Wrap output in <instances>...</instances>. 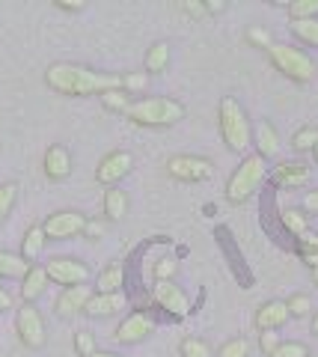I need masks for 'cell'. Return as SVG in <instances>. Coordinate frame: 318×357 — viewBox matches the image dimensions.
Wrapping results in <instances>:
<instances>
[{"instance_id":"obj_1","label":"cell","mask_w":318,"mask_h":357,"mask_svg":"<svg viewBox=\"0 0 318 357\" xmlns=\"http://www.w3.org/2000/svg\"><path fill=\"white\" fill-rule=\"evenodd\" d=\"M45 84L60 96H104L111 89H122V77L111 72H95L81 63H51Z\"/></svg>"},{"instance_id":"obj_2","label":"cell","mask_w":318,"mask_h":357,"mask_svg":"<svg viewBox=\"0 0 318 357\" xmlns=\"http://www.w3.org/2000/svg\"><path fill=\"white\" fill-rule=\"evenodd\" d=\"M125 116L134 126H143V128H170L179 119H184V105L167 96H149L131 105L125 110Z\"/></svg>"},{"instance_id":"obj_3","label":"cell","mask_w":318,"mask_h":357,"mask_svg":"<svg viewBox=\"0 0 318 357\" xmlns=\"http://www.w3.org/2000/svg\"><path fill=\"white\" fill-rule=\"evenodd\" d=\"M217 122H221V137L232 152H244L253 140V131H250V119L247 110L241 107L232 96H226L221 107H217Z\"/></svg>"},{"instance_id":"obj_4","label":"cell","mask_w":318,"mask_h":357,"mask_svg":"<svg viewBox=\"0 0 318 357\" xmlns=\"http://www.w3.org/2000/svg\"><path fill=\"white\" fill-rule=\"evenodd\" d=\"M265 173H268L265 158H259V155H247V158L238 164V170L232 173V178H229L226 199L229 203H235V206L244 203V199H250L259 191V185L265 182Z\"/></svg>"},{"instance_id":"obj_5","label":"cell","mask_w":318,"mask_h":357,"mask_svg":"<svg viewBox=\"0 0 318 357\" xmlns=\"http://www.w3.org/2000/svg\"><path fill=\"white\" fill-rule=\"evenodd\" d=\"M268 57H271L273 66H277V72H283L286 77H292V81H298V84H310L315 77V60L310 57V54H303L301 48L273 42L268 48Z\"/></svg>"},{"instance_id":"obj_6","label":"cell","mask_w":318,"mask_h":357,"mask_svg":"<svg viewBox=\"0 0 318 357\" xmlns=\"http://www.w3.org/2000/svg\"><path fill=\"white\" fill-rule=\"evenodd\" d=\"M45 274L48 280H54L57 286H86V280H90V268H86V262L74 259V256H54V259L45 262Z\"/></svg>"},{"instance_id":"obj_7","label":"cell","mask_w":318,"mask_h":357,"mask_svg":"<svg viewBox=\"0 0 318 357\" xmlns=\"http://www.w3.org/2000/svg\"><path fill=\"white\" fill-rule=\"evenodd\" d=\"M15 331H18V340L27 345V349H42L48 342V331H45V319L42 312L33 307V304H24L18 310L15 316Z\"/></svg>"},{"instance_id":"obj_8","label":"cell","mask_w":318,"mask_h":357,"mask_svg":"<svg viewBox=\"0 0 318 357\" xmlns=\"http://www.w3.org/2000/svg\"><path fill=\"white\" fill-rule=\"evenodd\" d=\"M45 229V238L51 241H65V238H74L86 229V218L74 208H65V211H54V215L42 223Z\"/></svg>"},{"instance_id":"obj_9","label":"cell","mask_w":318,"mask_h":357,"mask_svg":"<svg viewBox=\"0 0 318 357\" xmlns=\"http://www.w3.org/2000/svg\"><path fill=\"white\" fill-rule=\"evenodd\" d=\"M167 173L179 182H205L212 178L214 167L208 158H196V155H173L167 161Z\"/></svg>"},{"instance_id":"obj_10","label":"cell","mask_w":318,"mask_h":357,"mask_svg":"<svg viewBox=\"0 0 318 357\" xmlns=\"http://www.w3.org/2000/svg\"><path fill=\"white\" fill-rule=\"evenodd\" d=\"M152 298H155V304L164 312H170L173 319H188L191 316V301H188V295H184L173 280H158Z\"/></svg>"},{"instance_id":"obj_11","label":"cell","mask_w":318,"mask_h":357,"mask_svg":"<svg viewBox=\"0 0 318 357\" xmlns=\"http://www.w3.org/2000/svg\"><path fill=\"white\" fill-rule=\"evenodd\" d=\"M152 333H155V319L146 316V312H131V316L116 328V342L119 345H140L146 342Z\"/></svg>"},{"instance_id":"obj_12","label":"cell","mask_w":318,"mask_h":357,"mask_svg":"<svg viewBox=\"0 0 318 357\" xmlns=\"http://www.w3.org/2000/svg\"><path fill=\"white\" fill-rule=\"evenodd\" d=\"M131 167H134V155H131V152H122V149H116V152L104 155V158L98 161V167H95V178H98L102 185L113 188L119 178H125V176L131 173Z\"/></svg>"},{"instance_id":"obj_13","label":"cell","mask_w":318,"mask_h":357,"mask_svg":"<svg viewBox=\"0 0 318 357\" xmlns=\"http://www.w3.org/2000/svg\"><path fill=\"white\" fill-rule=\"evenodd\" d=\"M93 298V289L90 286H72V289H63V295L57 298V304H54V312H57L60 319H74L81 316L86 301Z\"/></svg>"},{"instance_id":"obj_14","label":"cell","mask_w":318,"mask_h":357,"mask_svg":"<svg viewBox=\"0 0 318 357\" xmlns=\"http://www.w3.org/2000/svg\"><path fill=\"white\" fill-rule=\"evenodd\" d=\"M125 295L122 292H111V295H102V292H93V298L86 301L84 312L90 319H107V316H116L119 310H125Z\"/></svg>"},{"instance_id":"obj_15","label":"cell","mask_w":318,"mask_h":357,"mask_svg":"<svg viewBox=\"0 0 318 357\" xmlns=\"http://www.w3.org/2000/svg\"><path fill=\"white\" fill-rule=\"evenodd\" d=\"M289 307L286 301H268V304H262L259 312H256V328L259 331H277L289 321Z\"/></svg>"},{"instance_id":"obj_16","label":"cell","mask_w":318,"mask_h":357,"mask_svg":"<svg viewBox=\"0 0 318 357\" xmlns=\"http://www.w3.org/2000/svg\"><path fill=\"white\" fill-rule=\"evenodd\" d=\"M72 173V155L65 146H51L45 152V176L51 182H63Z\"/></svg>"},{"instance_id":"obj_17","label":"cell","mask_w":318,"mask_h":357,"mask_svg":"<svg viewBox=\"0 0 318 357\" xmlns=\"http://www.w3.org/2000/svg\"><path fill=\"white\" fill-rule=\"evenodd\" d=\"M273 182L280 188H301L310 182V167L301 161H283L277 170H273Z\"/></svg>"},{"instance_id":"obj_18","label":"cell","mask_w":318,"mask_h":357,"mask_svg":"<svg viewBox=\"0 0 318 357\" xmlns=\"http://www.w3.org/2000/svg\"><path fill=\"white\" fill-rule=\"evenodd\" d=\"M48 274H45V265H30V271L24 277V283H21V301L24 304H33V301H39L45 295L48 289Z\"/></svg>"},{"instance_id":"obj_19","label":"cell","mask_w":318,"mask_h":357,"mask_svg":"<svg viewBox=\"0 0 318 357\" xmlns=\"http://www.w3.org/2000/svg\"><path fill=\"white\" fill-rule=\"evenodd\" d=\"M253 140H256V155L259 158H277L280 155V137H277V128L271 126L268 119H262L256 131H253Z\"/></svg>"},{"instance_id":"obj_20","label":"cell","mask_w":318,"mask_h":357,"mask_svg":"<svg viewBox=\"0 0 318 357\" xmlns=\"http://www.w3.org/2000/svg\"><path fill=\"white\" fill-rule=\"evenodd\" d=\"M27 271H30V262L21 259V253L0 250V277H6V280H24Z\"/></svg>"},{"instance_id":"obj_21","label":"cell","mask_w":318,"mask_h":357,"mask_svg":"<svg viewBox=\"0 0 318 357\" xmlns=\"http://www.w3.org/2000/svg\"><path fill=\"white\" fill-rule=\"evenodd\" d=\"M45 229L42 227H30L24 232V241H21V259L24 262H36L39 259V253L45 250Z\"/></svg>"},{"instance_id":"obj_22","label":"cell","mask_w":318,"mask_h":357,"mask_svg":"<svg viewBox=\"0 0 318 357\" xmlns=\"http://www.w3.org/2000/svg\"><path fill=\"white\" fill-rule=\"evenodd\" d=\"M170 57H173V48L170 42H155L152 48L146 51V75H161L164 69L170 66Z\"/></svg>"},{"instance_id":"obj_23","label":"cell","mask_w":318,"mask_h":357,"mask_svg":"<svg viewBox=\"0 0 318 357\" xmlns=\"http://www.w3.org/2000/svg\"><path fill=\"white\" fill-rule=\"evenodd\" d=\"M122 280H125L122 265H107L104 271L98 274V280H95V292H102V295L119 292V289H122Z\"/></svg>"},{"instance_id":"obj_24","label":"cell","mask_w":318,"mask_h":357,"mask_svg":"<svg viewBox=\"0 0 318 357\" xmlns=\"http://www.w3.org/2000/svg\"><path fill=\"white\" fill-rule=\"evenodd\" d=\"M104 215L107 220H122L128 215V194L119 191V188H111V191L104 194Z\"/></svg>"},{"instance_id":"obj_25","label":"cell","mask_w":318,"mask_h":357,"mask_svg":"<svg viewBox=\"0 0 318 357\" xmlns=\"http://www.w3.org/2000/svg\"><path fill=\"white\" fill-rule=\"evenodd\" d=\"M292 33L301 42L318 48V18H303V21H292Z\"/></svg>"},{"instance_id":"obj_26","label":"cell","mask_w":318,"mask_h":357,"mask_svg":"<svg viewBox=\"0 0 318 357\" xmlns=\"http://www.w3.org/2000/svg\"><path fill=\"white\" fill-rule=\"evenodd\" d=\"M15 203H18V185L15 182H3L0 185V223L13 215Z\"/></svg>"},{"instance_id":"obj_27","label":"cell","mask_w":318,"mask_h":357,"mask_svg":"<svg viewBox=\"0 0 318 357\" xmlns=\"http://www.w3.org/2000/svg\"><path fill=\"white\" fill-rule=\"evenodd\" d=\"M298 250H301L306 265L318 268V236H312V232H303V236H298Z\"/></svg>"},{"instance_id":"obj_28","label":"cell","mask_w":318,"mask_h":357,"mask_svg":"<svg viewBox=\"0 0 318 357\" xmlns=\"http://www.w3.org/2000/svg\"><path fill=\"white\" fill-rule=\"evenodd\" d=\"M289 15L292 21L318 18V0H294V3H289Z\"/></svg>"},{"instance_id":"obj_29","label":"cell","mask_w":318,"mask_h":357,"mask_svg":"<svg viewBox=\"0 0 318 357\" xmlns=\"http://www.w3.org/2000/svg\"><path fill=\"white\" fill-rule=\"evenodd\" d=\"M283 227H286L292 236H303L306 232V215L298 208H286L283 211Z\"/></svg>"},{"instance_id":"obj_30","label":"cell","mask_w":318,"mask_h":357,"mask_svg":"<svg viewBox=\"0 0 318 357\" xmlns=\"http://www.w3.org/2000/svg\"><path fill=\"white\" fill-rule=\"evenodd\" d=\"M315 143H318V128H312V126L301 128V131L292 137V146L298 149V152H310V149H315Z\"/></svg>"},{"instance_id":"obj_31","label":"cell","mask_w":318,"mask_h":357,"mask_svg":"<svg viewBox=\"0 0 318 357\" xmlns=\"http://www.w3.org/2000/svg\"><path fill=\"white\" fill-rule=\"evenodd\" d=\"M102 105H104L107 110H122V114L131 107L125 89H111V93H104V96H102Z\"/></svg>"},{"instance_id":"obj_32","label":"cell","mask_w":318,"mask_h":357,"mask_svg":"<svg viewBox=\"0 0 318 357\" xmlns=\"http://www.w3.org/2000/svg\"><path fill=\"white\" fill-rule=\"evenodd\" d=\"M182 357H214V354H212V349H208V342L188 337L182 342Z\"/></svg>"},{"instance_id":"obj_33","label":"cell","mask_w":318,"mask_h":357,"mask_svg":"<svg viewBox=\"0 0 318 357\" xmlns=\"http://www.w3.org/2000/svg\"><path fill=\"white\" fill-rule=\"evenodd\" d=\"M74 351H78L81 357H93L98 349H95V337L90 331H78L74 333Z\"/></svg>"},{"instance_id":"obj_34","label":"cell","mask_w":318,"mask_h":357,"mask_svg":"<svg viewBox=\"0 0 318 357\" xmlns=\"http://www.w3.org/2000/svg\"><path fill=\"white\" fill-rule=\"evenodd\" d=\"M250 354V342L244 337H238V340H229L221 345V354L217 357H247Z\"/></svg>"},{"instance_id":"obj_35","label":"cell","mask_w":318,"mask_h":357,"mask_svg":"<svg viewBox=\"0 0 318 357\" xmlns=\"http://www.w3.org/2000/svg\"><path fill=\"white\" fill-rule=\"evenodd\" d=\"M286 307H289V316H294V319H303V316H310L312 301L306 298V295H292V298L286 301Z\"/></svg>"},{"instance_id":"obj_36","label":"cell","mask_w":318,"mask_h":357,"mask_svg":"<svg viewBox=\"0 0 318 357\" xmlns=\"http://www.w3.org/2000/svg\"><path fill=\"white\" fill-rule=\"evenodd\" d=\"M271 357H310V351L303 342H280Z\"/></svg>"},{"instance_id":"obj_37","label":"cell","mask_w":318,"mask_h":357,"mask_svg":"<svg viewBox=\"0 0 318 357\" xmlns=\"http://www.w3.org/2000/svg\"><path fill=\"white\" fill-rule=\"evenodd\" d=\"M146 81H149V75H146V72L125 75V77H122V89H131V93H140V89L146 86Z\"/></svg>"},{"instance_id":"obj_38","label":"cell","mask_w":318,"mask_h":357,"mask_svg":"<svg viewBox=\"0 0 318 357\" xmlns=\"http://www.w3.org/2000/svg\"><path fill=\"white\" fill-rule=\"evenodd\" d=\"M277 345H280V337H277L273 331H262V333H259V349L265 351L268 357L273 354V349H277Z\"/></svg>"},{"instance_id":"obj_39","label":"cell","mask_w":318,"mask_h":357,"mask_svg":"<svg viewBox=\"0 0 318 357\" xmlns=\"http://www.w3.org/2000/svg\"><path fill=\"white\" fill-rule=\"evenodd\" d=\"M247 39L250 42H253V45H259V48H271V33L268 30H262V27H250L247 30Z\"/></svg>"},{"instance_id":"obj_40","label":"cell","mask_w":318,"mask_h":357,"mask_svg":"<svg viewBox=\"0 0 318 357\" xmlns=\"http://www.w3.org/2000/svg\"><path fill=\"white\" fill-rule=\"evenodd\" d=\"M173 274H175V262L173 259H161L155 265V277H158V280H170Z\"/></svg>"},{"instance_id":"obj_41","label":"cell","mask_w":318,"mask_h":357,"mask_svg":"<svg viewBox=\"0 0 318 357\" xmlns=\"http://www.w3.org/2000/svg\"><path fill=\"white\" fill-rule=\"evenodd\" d=\"M57 9H65V13H81L84 9V0H54Z\"/></svg>"},{"instance_id":"obj_42","label":"cell","mask_w":318,"mask_h":357,"mask_svg":"<svg viewBox=\"0 0 318 357\" xmlns=\"http://www.w3.org/2000/svg\"><path fill=\"white\" fill-rule=\"evenodd\" d=\"M86 236H90V238H102V232H104V227H102V223H98V220H86Z\"/></svg>"},{"instance_id":"obj_43","label":"cell","mask_w":318,"mask_h":357,"mask_svg":"<svg viewBox=\"0 0 318 357\" xmlns=\"http://www.w3.org/2000/svg\"><path fill=\"white\" fill-rule=\"evenodd\" d=\"M184 13H188V15H202V13H205V3H193V0H184Z\"/></svg>"},{"instance_id":"obj_44","label":"cell","mask_w":318,"mask_h":357,"mask_svg":"<svg viewBox=\"0 0 318 357\" xmlns=\"http://www.w3.org/2000/svg\"><path fill=\"white\" fill-rule=\"evenodd\" d=\"M303 206H306V211H318V191H312V194H306V199H303Z\"/></svg>"},{"instance_id":"obj_45","label":"cell","mask_w":318,"mask_h":357,"mask_svg":"<svg viewBox=\"0 0 318 357\" xmlns=\"http://www.w3.org/2000/svg\"><path fill=\"white\" fill-rule=\"evenodd\" d=\"M0 310H13V295L6 289H0Z\"/></svg>"},{"instance_id":"obj_46","label":"cell","mask_w":318,"mask_h":357,"mask_svg":"<svg viewBox=\"0 0 318 357\" xmlns=\"http://www.w3.org/2000/svg\"><path fill=\"white\" fill-rule=\"evenodd\" d=\"M205 13H223V0H212V3H205Z\"/></svg>"},{"instance_id":"obj_47","label":"cell","mask_w":318,"mask_h":357,"mask_svg":"<svg viewBox=\"0 0 318 357\" xmlns=\"http://www.w3.org/2000/svg\"><path fill=\"white\" fill-rule=\"evenodd\" d=\"M93 357H119V354H113V351H95Z\"/></svg>"},{"instance_id":"obj_48","label":"cell","mask_w":318,"mask_h":357,"mask_svg":"<svg viewBox=\"0 0 318 357\" xmlns=\"http://www.w3.org/2000/svg\"><path fill=\"white\" fill-rule=\"evenodd\" d=\"M312 333H318V312H315V319H312Z\"/></svg>"},{"instance_id":"obj_49","label":"cell","mask_w":318,"mask_h":357,"mask_svg":"<svg viewBox=\"0 0 318 357\" xmlns=\"http://www.w3.org/2000/svg\"><path fill=\"white\" fill-rule=\"evenodd\" d=\"M312 280H315V286H318V268H315V271H312Z\"/></svg>"},{"instance_id":"obj_50","label":"cell","mask_w":318,"mask_h":357,"mask_svg":"<svg viewBox=\"0 0 318 357\" xmlns=\"http://www.w3.org/2000/svg\"><path fill=\"white\" fill-rule=\"evenodd\" d=\"M312 152H315V161H318V143H315V149H312Z\"/></svg>"}]
</instances>
